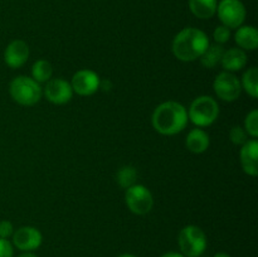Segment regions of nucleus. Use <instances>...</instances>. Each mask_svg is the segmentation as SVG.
I'll list each match as a JSON object with an SVG mask.
<instances>
[{
  "label": "nucleus",
  "mask_w": 258,
  "mask_h": 257,
  "mask_svg": "<svg viewBox=\"0 0 258 257\" xmlns=\"http://www.w3.org/2000/svg\"><path fill=\"white\" fill-rule=\"evenodd\" d=\"M188 110L176 101H166L154 110L151 123L156 133L173 136L181 133L188 125Z\"/></svg>",
  "instance_id": "1"
},
{
  "label": "nucleus",
  "mask_w": 258,
  "mask_h": 257,
  "mask_svg": "<svg viewBox=\"0 0 258 257\" xmlns=\"http://www.w3.org/2000/svg\"><path fill=\"white\" fill-rule=\"evenodd\" d=\"M209 44L211 42L208 35L203 30L188 27L174 37L171 50L176 59L181 62H194L202 57Z\"/></svg>",
  "instance_id": "2"
},
{
  "label": "nucleus",
  "mask_w": 258,
  "mask_h": 257,
  "mask_svg": "<svg viewBox=\"0 0 258 257\" xmlns=\"http://www.w3.org/2000/svg\"><path fill=\"white\" fill-rule=\"evenodd\" d=\"M9 93L13 100L22 106H34L43 96L40 83L28 76H18L10 82Z\"/></svg>",
  "instance_id": "3"
},
{
  "label": "nucleus",
  "mask_w": 258,
  "mask_h": 257,
  "mask_svg": "<svg viewBox=\"0 0 258 257\" xmlns=\"http://www.w3.org/2000/svg\"><path fill=\"white\" fill-rule=\"evenodd\" d=\"M219 105L212 96H199L194 98L188 110V118L197 127H207L217 121L219 116Z\"/></svg>",
  "instance_id": "4"
},
{
  "label": "nucleus",
  "mask_w": 258,
  "mask_h": 257,
  "mask_svg": "<svg viewBox=\"0 0 258 257\" xmlns=\"http://www.w3.org/2000/svg\"><path fill=\"white\" fill-rule=\"evenodd\" d=\"M178 244L180 253L185 257H199L206 252L208 239L201 227L189 224L179 232Z\"/></svg>",
  "instance_id": "5"
},
{
  "label": "nucleus",
  "mask_w": 258,
  "mask_h": 257,
  "mask_svg": "<svg viewBox=\"0 0 258 257\" xmlns=\"http://www.w3.org/2000/svg\"><path fill=\"white\" fill-rule=\"evenodd\" d=\"M125 203L131 213L136 216H145L153 209L154 197L150 189L143 184H134L126 189Z\"/></svg>",
  "instance_id": "6"
},
{
  "label": "nucleus",
  "mask_w": 258,
  "mask_h": 257,
  "mask_svg": "<svg viewBox=\"0 0 258 257\" xmlns=\"http://www.w3.org/2000/svg\"><path fill=\"white\" fill-rule=\"evenodd\" d=\"M216 14L222 24L229 29H237L243 25L247 10L241 0H219Z\"/></svg>",
  "instance_id": "7"
},
{
  "label": "nucleus",
  "mask_w": 258,
  "mask_h": 257,
  "mask_svg": "<svg viewBox=\"0 0 258 257\" xmlns=\"http://www.w3.org/2000/svg\"><path fill=\"white\" fill-rule=\"evenodd\" d=\"M213 90L217 97L224 102H233L238 100L243 91L239 78L234 73L226 72V71L217 75L213 82Z\"/></svg>",
  "instance_id": "8"
},
{
  "label": "nucleus",
  "mask_w": 258,
  "mask_h": 257,
  "mask_svg": "<svg viewBox=\"0 0 258 257\" xmlns=\"http://www.w3.org/2000/svg\"><path fill=\"white\" fill-rule=\"evenodd\" d=\"M43 236L40 231L32 226L19 227L12 236L13 247L22 252H33L40 247Z\"/></svg>",
  "instance_id": "9"
},
{
  "label": "nucleus",
  "mask_w": 258,
  "mask_h": 257,
  "mask_svg": "<svg viewBox=\"0 0 258 257\" xmlns=\"http://www.w3.org/2000/svg\"><path fill=\"white\" fill-rule=\"evenodd\" d=\"M101 78L95 71L80 70L73 75L71 86L73 93L80 96H92L100 90Z\"/></svg>",
  "instance_id": "10"
},
{
  "label": "nucleus",
  "mask_w": 258,
  "mask_h": 257,
  "mask_svg": "<svg viewBox=\"0 0 258 257\" xmlns=\"http://www.w3.org/2000/svg\"><path fill=\"white\" fill-rule=\"evenodd\" d=\"M43 95L54 105H64L72 100L73 90L68 81L63 78H50L43 88Z\"/></svg>",
  "instance_id": "11"
},
{
  "label": "nucleus",
  "mask_w": 258,
  "mask_h": 257,
  "mask_svg": "<svg viewBox=\"0 0 258 257\" xmlns=\"http://www.w3.org/2000/svg\"><path fill=\"white\" fill-rule=\"evenodd\" d=\"M29 58V45L22 39L12 40L4 50V62L8 67L17 70L23 67Z\"/></svg>",
  "instance_id": "12"
},
{
  "label": "nucleus",
  "mask_w": 258,
  "mask_h": 257,
  "mask_svg": "<svg viewBox=\"0 0 258 257\" xmlns=\"http://www.w3.org/2000/svg\"><path fill=\"white\" fill-rule=\"evenodd\" d=\"M239 159H241L242 169L247 175H258V143L256 139L248 140L242 145Z\"/></svg>",
  "instance_id": "13"
},
{
  "label": "nucleus",
  "mask_w": 258,
  "mask_h": 257,
  "mask_svg": "<svg viewBox=\"0 0 258 257\" xmlns=\"http://www.w3.org/2000/svg\"><path fill=\"white\" fill-rule=\"evenodd\" d=\"M247 53L246 50L241 48H229L223 53V57L221 59V65L226 72H238L243 70L247 65Z\"/></svg>",
  "instance_id": "14"
},
{
  "label": "nucleus",
  "mask_w": 258,
  "mask_h": 257,
  "mask_svg": "<svg viewBox=\"0 0 258 257\" xmlns=\"http://www.w3.org/2000/svg\"><path fill=\"white\" fill-rule=\"evenodd\" d=\"M211 145V138L208 133L203 128L197 127L189 131L185 139V146L190 153L193 154H203L208 150Z\"/></svg>",
  "instance_id": "15"
},
{
  "label": "nucleus",
  "mask_w": 258,
  "mask_h": 257,
  "mask_svg": "<svg viewBox=\"0 0 258 257\" xmlns=\"http://www.w3.org/2000/svg\"><path fill=\"white\" fill-rule=\"evenodd\" d=\"M234 42L243 50H256L258 47V30L253 25H241L234 33Z\"/></svg>",
  "instance_id": "16"
},
{
  "label": "nucleus",
  "mask_w": 258,
  "mask_h": 257,
  "mask_svg": "<svg viewBox=\"0 0 258 257\" xmlns=\"http://www.w3.org/2000/svg\"><path fill=\"white\" fill-rule=\"evenodd\" d=\"M218 0H188L189 10L198 19H211L216 15Z\"/></svg>",
  "instance_id": "17"
},
{
  "label": "nucleus",
  "mask_w": 258,
  "mask_h": 257,
  "mask_svg": "<svg viewBox=\"0 0 258 257\" xmlns=\"http://www.w3.org/2000/svg\"><path fill=\"white\" fill-rule=\"evenodd\" d=\"M224 47L221 44H209L208 48L206 49V52L202 54V57L199 58L201 59V63L203 67L206 68H214L216 66H218L221 63L222 57H223L224 53Z\"/></svg>",
  "instance_id": "18"
},
{
  "label": "nucleus",
  "mask_w": 258,
  "mask_h": 257,
  "mask_svg": "<svg viewBox=\"0 0 258 257\" xmlns=\"http://www.w3.org/2000/svg\"><path fill=\"white\" fill-rule=\"evenodd\" d=\"M242 90L252 98L258 97V70L257 67H251L243 73L241 81Z\"/></svg>",
  "instance_id": "19"
},
{
  "label": "nucleus",
  "mask_w": 258,
  "mask_h": 257,
  "mask_svg": "<svg viewBox=\"0 0 258 257\" xmlns=\"http://www.w3.org/2000/svg\"><path fill=\"white\" fill-rule=\"evenodd\" d=\"M53 76V67L48 60L38 59L32 66V78L38 83H47Z\"/></svg>",
  "instance_id": "20"
},
{
  "label": "nucleus",
  "mask_w": 258,
  "mask_h": 257,
  "mask_svg": "<svg viewBox=\"0 0 258 257\" xmlns=\"http://www.w3.org/2000/svg\"><path fill=\"white\" fill-rule=\"evenodd\" d=\"M136 178H138V170L131 165H125L117 171L116 180L118 185L123 189H127L136 184Z\"/></svg>",
  "instance_id": "21"
},
{
  "label": "nucleus",
  "mask_w": 258,
  "mask_h": 257,
  "mask_svg": "<svg viewBox=\"0 0 258 257\" xmlns=\"http://www.w3.org/2000/svg\"><path fill=\"white\" fill-rule=\"evenodd\" d=\"M244 131L252 139L258 138V110H252L244 118Z\"/></svg>",
  "instance_id": "22"
},
{
  "label": "nucleus",
  "mask_w": 258,
  "mask_h": 257,
  "mask_svg": "<svg viewBox=\"0 0 258 257\" xmlns=\"http://www.w3.org/2000/svg\"><path fill=\"white\" fill-rule=\"evenodd\" d=\"M247 133L244 131V128L242 127V126H233V127L229 130V140L232 141V143L234 144V145H243V144H246L247 141Z\"/></svg>",
  "instance_id": "23"
},
{
  "label": "nucleus",
  "mask_w": 258,
  "mask_h": 257,
  "mask_svg": "<svg viewBox=\"0 0 258 257\" xmlns=\"http://www.w3.org/2000/svg\"><path fill=\"white\" fill-rule=\"evenodd\" d=\"M213 39L214 43H217V44H226L231 39V29L223 24L218 25V27H216V29L213 32Z\"/></svg>",
  "instance_id": "24"
},
{
  "label": "nucleus",
  "mask_w": 258,
  "mask_h": 257,
  "mask_svg": "<svg viewBox=\"0 0 258 257\" xmlns=\"http://www.w3.org/2000/svg\"><path fill=\"white\" fill-rule=\"evenodd\" d=\"M14 231L15 229L12 222L7 221V219L0 221V238L9 239L13 236V233H14Z\"/></svg>",
  "instance_id": "25"
},
{
  "label": "nucleus",
  "mask_w": 258,
  "mask_h": 257,
  "mask_svg": "<svg viewBox=\"0 0 258 257\" xmlns=\"http://www.w3.org/2000/svg\"><path fill=\"white\" fill-rule=\"evenodd\" d=\"M14 256V247L9 239L0 238V257H13Z\"/></svg>",
  "instance_id": "26"
},
{
  "label": "nucleus",
  "mask_w": 258,
  "mask_h": 257,
  "mask_svg": "<svg viewBox=\"0 0 258 257\" xmlns=\"http://www.w3.org/2000/svg\"><path fill=\"white\" fill-rule=\"evenodd\" d=\"M100 88H102L103 91H110L112 88V83L110 80L107 81H101L100 82Z\"/></svg>",
  "instance_id": "27"
},
{
  "label": "nucleus",
  "mask_w": 258,
  "mask_h": 257,
  "mask_svg": "<svg viewBox=\"0 0 258 257\" xmlns=\"http://www.w3.org/2000/svg\"><path fill=\"white\" fill-rule=\"evenodd\" d=\"M161 257H185V256L179 253V252H168V253H164Z\"/></svg>",
  "instance_id": "28"
},
{
  "label": "nucleus",
  "mask_w": 258,
  "mask_h": 257,
  "mask_svg": "<svg viewBox=\"0 0 258 257\" xmlns=\"http://www.w3.org/2000/svg\"><path fill=\"white\" fill-rule=\"evenodd\" d=\"M18 257H38L34 252H23Z\"/></svg>",
  "instance_id": "29"
},
{
  "label": "nucleus",
  "mask_w": 258,
  "mask_h": 257,
  "mask_svg": "<svg viewBox=\"0 0 258 257\" xmlns=\"http://www.w3.org/2000/svg\"><path fill=\"white\" fill-rule=\"evenodd\" d=\"M213 257H231V256H229L228 253H226V252H218V253L214 254Z\"/></svg>",
  "instance_id": "30"
},
{
  "label": "nucleus",
  "mask_w": 258,
  "mask_h": 257,
  "mask_svg": "<svg viewBox=\"0 0 258 257\" xmlns=\"http://www.w3.org/2000/svg\"><path fill=\"white\" fill-rule=\"evenodd\" d=\"M117 257H138V256H135V254H131V253H122Z\"/></svg>",
  "instance_id": "31"
}]
</instances>
